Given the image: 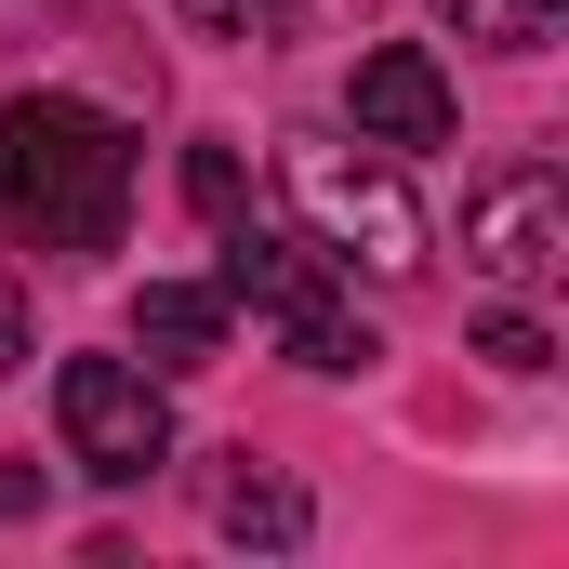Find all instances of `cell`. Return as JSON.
I'll use <instances>...</instances> for the list:
<instances>
[{
    "instance_id": "cell-14",
    "label": "cell",
    "mask_w": 569,
    "mask_h": 569,
    "mask_svg": "<svg viewBox=\"0 0 569 569\" xmlns=\"http://www.w3.org/2000/svg\"><path fill=\"white\" fill-rule=\"evenodd\" d=\"M27 358V318H13V279H0V371Z\"/></svg>"
},
{
    "instance_id": "cell-13",
    "label": "cell",
    "mask_w": 569,
    "mask_h": 569,
    "mask_svg": "<svg viewBox=\"0 0 569 569\" xmlns=\"http://www.w3.org/2000/svg\"><path fill=\"white\" fill-rule=\"evenodd\" d=\"M0 517H40V463H0Z\"/></svg>"
},
{
    "instance_id": "cell-10",
    "label": "cell",
    "mask_w": 569,
    "mask_h": 569,
    "mask_svg": "<svg viewBox=\"0 0 569 569\" xmlns=\"http://www.w3.org/2000/svg\"><path fill=\"white\" fill-rule=\"evenodd\" d=\"M477 358H490V371H517V385H530V371H557V331H543V318H530V305H503V318H490V331H477Z\"/></svg>"
},
{
    "instance_id": "cell-11",
    "label": "cell",
    "mask_w": 569,
    "mask_h": 569,
    "mask_svg": "<svg viewBox=\"0 0 569 569\" xmlns=\"http://www.w3.org/2000/svg\"><path fill=\"white\" fill-rule=\"evenodd\" d=\"M291 13H305V0H186V27H199V40H239V53H252V40H279Z\"/></svg>"
},
{
    "instance_id": "cell-2",
    "label": "cell",
    "mask_w": 569,
    "mask_h": 569,
    "mask_svg": "<svg viewBox=\"0 0 569 569\" xmlns=\"http://www.w3.org/2000/svg\"><path fill=\"white\" fill-rule=\"evenodd\" d=\"M226 305H252V318L279 331L291 371H371V331H358L345 279H331V252H318V239H291V226L226 212Z\"/></svg>"
},
{
    "instance_id": "cell-1",
    "label": "cell",
    "mask_w": 569,
    "mask_h": 569,
    "mask_svg": "<svg viewBox=\"0 0 569 569\" xmlns=\"http://www.w3.org/2000/svg\"><path fill=\"white\" fill-rule=\"evenodd\" d=\"M133 212V133L80 93H13L0 107V226L40 252H120Z\"/></svg>"
},
{
    "instance_id": "cell-6",
    "label": "cell",
    "mask_w": 569,
    "mask_h": 569,
    "mask_svg": "<svg viewBox=\"0 0 569 569\" xmlns=\"http://www.w3.org/2000/svg\"><path fill=\"white\" fill-rule=\"evenodd\" d=\"M345 107H358V146H398V159L463 133V93H450V67H437L425 40H385V53H358Z\"/></svg>"
},
{
    "instance_id": "cell-12",
    "label": "cell",
    "mask_w": 569,
    "mask_h": 569,
    "mask_svg": "<svg viewBox=\"0 0 569 569\" xmlns=\"http://www.w3.org/2000/svg\"><path fill=\"white\" fill-rule=\"evenodd\" d=\"M186 199L226 226V212H239V146H186Z\"/></svg>"
},
{
    "instance_id": "cell-5",
    "label": "cell",
    "mask_w": 569,
    "mask_h": 569,
    "mask_svg": "<svg viewBox=\"0 0 569 569\" xmlns=\"http://www.w3.org/2000/svg\"><path fill=\"white\" fill-rule=\"evenodd\" d=\"M463 252H477L503 291H543V279L569 266V172H557V159L490 172V186L463 199Z\"/></svg>"
},
{
    "instance_id": "cell-9",
    "label": "cell",
    "mask_w": 569,
    "mask_h": 569,
    "mask_svg": "<svg viewBox=\"0 0 569 569\" xmlns=\"http://www.w3.org/2000/svg\"><path fill=\"white\" fill-rule=\"evenodd\" d=\"M437 13H450L463 40H490V53H543V40H557V13H569V0H437Z\"/></svg>"
},
{
    "instance_id": "cell-8",
    "label": "cell",
    "mask_w": 569,
    "mask_h": 569,
    "mask_svg": "<svg viewBox=\"0 0 569 569\" xmlns=\"http://www.w3.org/2000/svg\"><path fill=\"white\" fill-rule=\"evenodd\" d=\"M212 530H226V543H305V490L266 477V463L239 450V463L212 477Z\"/></svg>"
},
{
    "instance_id": "cell-7",
    "label": "cell",
    "mask_w": 569,
    "mask_h": 569,
    "mask_svg": "<svg viewBox=\"0 0 569 569\" xmlns=\"http://www.w3.org/2000/svg\"><path fill=\"white\" fill-rule=\"evenodd\" d=\"M226 331H239L226 279H146V291H133V345H146V371H212V358H226Z\"/></svg>"
},
{
    "instance_id": "cell-4",
    "label": "cell",
    "mask_w": 569,
    "mask_h": 569,
    "mask_svg": "<svg viewBox=\"0 0 569 569\" xmlns=\"http://www.w3.org/2000/svg\"><path fill=\"white\" fill-rule=\"evenodd\" d=\"M53 425H67V463L107 477V490H146L172 463V398L146 358H67L53 371Z\"/></svg>"
},
{
    "instance_id": "cell-3",
    "label": "cell",
    "mask_w": 569,
    "mask_h": 569,
    "mask_svg": "<svg viewBox=\"0 0 569 569\" xmlns=\"http://www.w3.org/2000/svg\"><path fill=\"white\" fill-rule=\"evenodd\" d=\"M291 212H305V239L331 252V266H371V279H411L425 266V212H411V186L385 172V159H358V146H291L279 159Z\"/></svg>"
}]
</instances>
